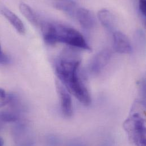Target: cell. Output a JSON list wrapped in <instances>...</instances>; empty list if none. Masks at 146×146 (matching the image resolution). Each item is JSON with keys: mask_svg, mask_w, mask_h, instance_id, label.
Instances as JSON below:
<instances>
[{"mask_svg": "<svg viewBox=\"0 0 146 146\" xmlns=\"http://www.w3.org/2000/svg\"><path fill=\"white\" fill-rule=\"evenodd\" d=\"M80 63L81 59L77 52L72 49H67L56 60L55 72L68 92L81 104L88 106L91 102V98L78 74Z\"/></svg>", "mask_w": 146, "mask_h": 146, "instance_id": "cell-1", "label": "cell"}, {"mask_svg": "<svg viewBox=\"0 0 146 146\" xmlns=\"http://www.w3.org/2000/svg\"><path fill=\"white\" fill-rule=\"evenodd\" d=\"M40 26L43 39L48 44L62 43L77 48L90 50L82 35L71 27L50 22H43Z\"/></svg>", "mask_w": 146, "mask_h": 146, "instance_id": "cell-2", "label": "cell"}, {"mask_svg": "<svg viewBox=\"0 0 146 146\" xmlns=\"http://www.w3.org/2000/svg\"><path fill=\"white\" fill-rule=\"evenodd\" d=\"M123 127L136 146H146L145 120L139 113L130 115L124 122Z\"/></svg>", "mask_w": 146, "mask_h": 146, "instance_id": "cell-3", "label": "cell"}, {"mask_svg": "<svg viewBox=\"0 0 146 146\" xmlns=\"http://www.w3.org/2000/svg\"><path fill=\"white\" fill-rule=\"evenodd\" d=\"M56 88L59 97L62 113L67 117H71L73 109L72 98L70 93L62 83L58 81H56Z\"/></svg>", "mask_w": 146, "mask_h": 146, "instance_id": "cell-4", "label": "cell"}, {"mask_svg": "<svg viewBox=\"0 0 146 146\" xmlns=\"http://www.w3.org/2000/svg\"><path fill=\"white\" fill-rule=\"evenodd\" d=\"M111 56V52L108 49H104L97 54L92 59L89 70L92 73H100L108 64Z\"/></svg>", "mask_w": 146, "mask_h": 146, "instance_id": "cell-5", "label": "cell"}, {"mask_svg": "<svg viewBox=\"0 0 146 146\" xmlns=\"http://www.w3.org/2000/svg\"><path fill=\"white\" fill-rule=\"evenodd\" d=\"M114 47L116 52L129 54L132 52L133 48L129 38L121 31H115L113 34Z\"/></svg>", "mask_w": 146, "mask_h": 146, "instance_id": "cell-6", "label": "cell"}, {"mask_svg": "<svg viewBox=\"0 0 146 146\" xmlns=\"http://www.w3.org/2000/svg\"><path fill=\"white\" fill-rule=\"evenodd\" d=\"M77 21L85 29L90 30L95 25V18L89 10L84 7L77 9L75 14Z\"/></svg>", "mask_w": 146, "mask_h": 146, "instance_id": "cell-7", "label": "cell"}, {"mask_svg": "<svg viewBox=\"0 0 146 146\" xmlns=\"http://www.w3.org/2000/svg\"><path fill=\"white\" fill-rule=\"evenodd\" d=\"M0 11L19 34L22 35L25 34L26 28L23 22L14 13L5 7L1 8Z\"/></svg>", "mask_w": 146, "mask_h": 146, "instance_id": "cell-8", "label": "cell"}, {"mask_svg": "<svg viewBox=\"0 0 146 146\" xmlns=\"http://www.w3.org/2000/svg\"><path fill=\"white\" fill-rule=\"evenodd\" d=\"M98 18L103 25L109 31L114 29L115 25V17L113 13L106 9L100 10L98 13Z\"/></svg>", "mask_w": 146, "mask_h": 146, "instance_id": "cell-9", "label": "cell"}, {"mask_svg": "<svg viewBox=\"0 0 146 146\" xmlns=\"http://www.w3.org/2000/svg\"><path fill=\"white\" fill-rule=\"evenodd\" d=\"M19 8L21 13L32 25L35 26L40 25L41 23L38 15L30 6L25 2H21Z\"/></svg>", "mask_w": 146, "mask_h": 146, "instance_id": "cell-10", "label": "cell"}, {"mask_svg": "<svg viewBox=\"0 0 146 146\" xmlns=\"http://www.w3.org/2000/svg\"><path fill=\"white\" fill-rule=\"evenodd\" d=\"M54 5L56 9L62 10L71 15L75 14L77 10V3L75 1H56L54 2Z\"/></svg>", "mask_w": 146, "mask_h": 146, "instance_id": "cell-11", "label": "cell"}, {"mask_svg": "<svg viewBox=\"0 0 146 146\" xmlns=\"http://www.w3.org/2000/svg\"><path fill=\"white\" fill-rule=\"evenodd\" d=\"M0 120L7 122H15L18 120V116L13 113L1 111L0 112Z\"/></svg>", "mask_w": 146, "mask_h": 146, "instance_id": "cell-12", "label": "cell"}, {"mask_svg": "<svg viewBox=\"0 0 146 146\" xmlns=\"http://www.w3.org/2000/svg\"><path fill=\"white\" fill-rule=\"evenodd\" d=\"M10 100V97L8 96L5 90L2 88H0V108L6 105Z\"/></svg>", "mask_w": 146, "mask_h": 146, "instance_id": "cell-13", "label": "cell"}, {"mask_svg": "<svg viewBox=\"0 0 146 146\" xmlns=\"http://www.w3.org/2000/svg\"><path fill=\"white\" fill-rule=\"evenodd\" d=\"M146 1H139L138 3L139 10L141 13L143 15L144 17H146Z\"/></svg>", "mask_w": 146, "mask_h": 146, "instance_id": "cell-14", "label": "cell"}, {"mask_svg": "<svg viewBox=\"0 0 146 146\" xmlns=\"http://www.w3.org/2000/svg\"><path fill=\"white\" fill-rule=\"evenodd\" d=\"M9 62V59L3 52L0 44V63L2 64H6Z\"/></svg>", "mask_w": 146, "mask_h": 146, "instance_id": "cell-15", "label": "cell"}, {"mask_svg": "<svg viewBox=\"0 0 146 146\" xmlns=\"http://www.w3.org/2000/svg\"><path fill=\"white\" fill-rule=\"evenodd\" d=\"M3 144H4V142H3V140L0 137V146H3Z\"/></svg>", "mask_w": 146, "mask_h": 146, "instance_id": "cell-16", "label": "cell"}]
</instances>
